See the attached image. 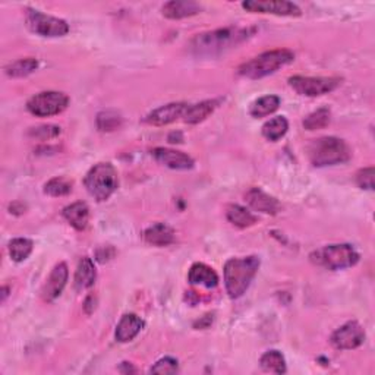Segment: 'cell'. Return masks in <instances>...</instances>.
<instances>
[{"label": "cell", "mask_w": 375, "mask_h": 375, "mask_svg": "<svg viewBox=\"0 0 375 375\" xmlns=\"http://www.w3.org/2000/svg\"><path fill=\"white\" fill-rule=\"evenodd\" d=\"M84 308H85V312L87 314H92V311L96 310V298H94L92 295H90L85 301V305H84Z\"/></svg>", "instance_id": "cell-35"}, {"label": "cell", "mask_w": 375, "mask_h": 375, "mask_svg": "<svg viewBox=\"0 0 375 375\" xmlns=\"http://www.w3.org/2000/svg\"><path fill=\"white\" fill-rule=\"evenodd\" d=\"M69 277V270L68 265L65 263H59L54 265V268L52 270V273L47 278L45 285L43 286L41 290V296L45 302H53L54 299H57L61 296V293L63 292L66 281Z\"/></svg>", "instance_id": "cell-12"}, {"label": "cell", "mask_w": 375, "mask_h": 375, "mask_svg": "<svg viewBox=\"0 0 375 375\" xmlns=\"http://www.w3.org/2000/svg\"><path fill=\"white\" fill-rule=\"evenodd\" d=\"M144 239L150 245L168 246L174 242V230L164 223H154L145 229Z\"/></svg>", "instance_id": "cell-20"}, {"label": "cell", "mask_w": 375, "mask_h": 375, "mask_svg": "<svg viewBox=\"0 0 375 375\" xmlns=\"http://www.w3.org/2000/svg\"><path fill=\"white\" fill-rule=\"evenodd\" d=\"M260 365L265 372L272 374H285L286 372V361L278 350H268L261 356Z\"/></svg>", "instance_id": "cell-25"}, {"label": "cell", "mask_w": 375, "mask_h": 375, "mask_svg": "<svg viewBox=\"0 0 375 375\" xmlns=\"http://www.w3.org/2000/svg\"><path fill=\"white\" fill-rule=\"evenodd\" d=\"M96 278L97 272L96 267H94V263L91 261V258L88 256L81 258L75 273V289L79 292L90 289L94 283H96Z\"/></svg>", "instance_id": "cell-21"}, {"label": "cell", "mask_w": 375, "mask_h": 375, "mask_svg": "<svg viewBox=\"0 0 375 375\" xmlns=\"http://www.w3.org/2000/svg\"><path fill=\"white\" fill-rule=\"evenodd\" d=\"M280 108V99L277 96H265L258 99L252 105H251V116L252 117H265L274 113Z\"/></svg>", "instance_id": "cell-27"}, {"label": "cell", "mask_w": 375, "mask_h": 375, "mask_svg": "<svg viewBox=\"0 0 375 375\" xmlns=\"http://www.w3.org/2000/svg\"><path fill=\"white\" fill-rule=\"evenodd\" d=\"M245 201L248 203V205L255 210L260 211V213L264 214H277L281 205L277 201V199L272 195L265 194L260 188H251V190L245 194Z\"/></svg>", "instance_id": "cell-15"}, {"label": "cell", "mask_w": 375, "mask_h": 375, "mask_svg": "<svg viewBox=\"0 0 375 375\" xmlns=\"http://www.w3.org/2000/svg\"><path fill=\"white\" fill-rule=\"evenodd\" d=\"M295 61V53L287 49L270 50L239 66L238 72L241 77L250 79H260L277 72L278 69Z\"/></svg>", "instance_id": "cell-3"}, {"label": "cell", "mask_w": 375, "mask_h": 375, "mask_svg": "<svg viewBox=\"0 0 375 375\" xmlns=\"http://www.w3.org/2000/svg\"><path fill=\"white\" fill-rule=\"evenodd\" d=\"M72 181L63 176H57L44 185V194L50 196H65L72 192Z\"/></svg>", "instance_id": "cell-29"}, {"label": "cell", "mask_w": 375, "mask_h": 375, "mask_svg": "<svg viewBox=\"0 0 375 375\" xmlns=\"http://www.w3.org/2000/svg\"><path fill=\"white\" fill-rule=\"evenodd\" d=\"M188 280L194 286H203L207 289H214L219 285L217 273L204 263H196L190 268Z\"/></svg>", "instance_id": "cell-18"}, {"label": "cell", "mask_w": 375, "mask_h": 375, "mask_svg": "<svg viewBox=\"0 0 375 375\" xmlns=\"http://www.w3.org/2000/svg\"><path fill=\"white\" fill-rule=\"evenodd\" d=\"M310 258L314 264L332 270V272H337V270L356 265L359 261V254L349 243H337L323 246V248L314 251Z\"/></svg>", "instance_id": "cell-5"}, {"label": "cell", "mask_w": 375, "mask_h": 375, "mask_svg": "<svg viewBox=\"0 0 375 375\" xmlns=\"http://www.w3.org/2000/svg\"><path fill=\"white\" fill-rule=\"evenodd\" d=\"M122 125V116L116 110H104L97 114V128L101 132H112Z\"/></svg>", "instance_id": "cell-30"}, {"label": "cell", "mask_w": 375, "mask_h": 375, "mask_svg": "<svg viewBox=\"0 0 375 375\" xmlns=\"http://www.w3.org/2000/svg\"><path fill=\"white\" fill-rule=\"evenodd\" d=\"M26 22L31 32L39 34L41 37H63L69 32V26L66 21L45 15L40 10L28 9Z\"/></svg>", "instance_id": "cell-8"}, {"label": "cell", "mask_w": 375, "mask_h": 375, "mask_svg": "<svg viewBox=\"0 0 375 375\" xmlns=\"http://www.w3.org/2000/svg\"><path fill=\"white\" fill-rule=\"evenodd\" d=\"M34 248V243L31 239L27 238H17L9 242V255L15 263L26 261L31 255Z\"/></svg>", "instance_id": "cell-28"}, {"label": "cell", "mask_w": 375, "mask_h": 375, "mask_svg": "<svg viewBox=\"0 0 375 375\" xmlns=\"http://www.w3.org/2000/svg\"><path fill=\"white\" fill-rule=\"evenodd\" d=\"M59 134H61V128L56 126V125H41L37 128H31L30 132H28L30 136L39 138L41 141L56 138Z\"/></svg>", "instance_id": "cell-32"}, {"label": "cell", "mask_w": 375, "mask_h": 375, "mask_svg": "<svg viewBox=\"0 0 375 375\" xmlns=\"http://www.w3.org/2000/svg\"><path fill=\"white\" fill-rule=\"evenodd\" d=\"M63 217L77 230H84L90 221V208L85 203H74L63 208Z\"/></svg>", "instance_id": "cell-19"}, {"label": "cell", "mask_w": 375, "mask_h": 375, "mask_svg": "<svg viewBox=\"0 0 375 375\" xmlns=\"http://www.w3.org/2000/svg\"><path fill=\"white\" fill-rule=\"evenodd\" d=\"M144 328V321L135 314H125L116 327L114 337L117 342L128 343L134 340Z\"/></svg>", "instance_id": "cell-17"}, {"label": "cell", "mask_w": 375, "mask_h": 375, "mask_svg": "<svg viewBox=\"0 0 375 375\" xmlns=\"http://www.w3.org/2000/svg\"><path fill=\"white\" fill-rule=\"evenodd\" d=\"M242 8L252 14H272L277 17H301L302 10L298 5L286 0H248Z\"/></svg>", "instance_id": "cell-10"}, {"label": "cell", "mask_w": 375, "mask_h": 375, "mask_svg": "<svg viewBox=\"0 0 375 375\" xmlns=\"http://www.w3.org/2000/svg\"><path fill=\"white\" fill-rule=\"evenodd\" d=\"M248 28H221L198 34L191 41V50L198 56H214L238 45L250 37Z\"/></svg>", "instance_id": "cell-1"}, {"label": "cell", "mask_w": 375, "mask_h": 375, "mask_svg": "<svg viewBox=\"0 0 375 375\" xmlns=\"http://www.w3.org/2000/svg\"><path fill=\"white\" fill-rule=\"evenodd\" d=\"M365 340V332L358 321H349L333 333L332 343L336 349L350 350L359 347Z\"/></svg>", "instance_id": "cell-11"}, {"label": "cell", "mask_w": 375, "mask_h": 375, "mask_svg": "<svg viewBox=\"0 0 375 375\" xmlns=\"http://www.w3.org/2000/svg\"><path fill=\"white\" fill-rule=\"evenodd\" d=\"M152 157L156 159L163 166L173 170H190L194 168V160L191 156L185 154L182 151H176L170 148H154Z\"/></svg>", "instance_id": "cell-14"}, {"label": "cell", "mask_w": 375, "mask_h": 375, "mask_svg": "<svg viewBox=\"0 0 375 375\" xmlns=\"http://www.w3.org/2000/svg\"><path fill=\"white\" fill-rule=\"evenodd\" d=\"M226 217L233 226H236L239 229L251 227L256 223V217L251 213V211L238 204H232L227 207Z\"/></svg>", "instance_id": "cell-23"}, {"label": "cell", "mask_w": 375, "mask_h": 375, "mask_svg": "<svg viewBox=\"0 0 375 375\" xmlns=\"http://www.w3.org/2000/svg\"><path fill=\"white\" fill-rule=\"evenodd\" d=\"M186 103H169L166 105H161V108L152 110L150 114H147L145 122L152 126H166L173 122H176L179 117H183L186 109Z\"/></svg>", "instance_id": "cell-13"}, {"label": "cell", "mask_w": 375, "mask_h": 375, "mask_svg": "<svg viewBox=\"0 0 375 375\" xmlns=\"http://www.w3.org/2000/svg\"><path fill=\"white\" fill-rule=\"evenodd\" d=\"M289 129V122L285 116H277L270 119L268 122L264 123L263 126V135L268 141H278L280 138H283Z\"/></svg>", "instance_id": "cell-24"}, {"label": "cell", "mask_w": 375, "mask_h": 375, "mask_svg": "<svg viewBox=\"0 0 375 375\" xmlns=\"http://www.w3.org/2000/svg\"><path fill=\"white\" fill-rule=\"evenodd\" d=\"M340 84H342V79L336 77H292L289 78V85L295 90L301 96L307 97H318L324 96L334 91Z\"/></svg>", "instance_id": "cell-9"}, {"label": "cell", "mask_w": 375, "mask_h": 375, "mask_svg": "<svg viewBox=\"0 0 375 375\" xmlns=\"http://www.w3.org/2000/svg\"><path fill=\"white\" fill-rule=\"evenodd\" d=\"M8 290H9V287H6V286L2 289V292H3V301H5L6 296H8Z\"/></svg>", "instance_id": "cell-36"}, {"label": "cell", "mask_w": 375, "mask_h": 375, "mask_svg": "<svg viewBox=\"0 0 375 375\" xmlns=\"http://www.w3.org/2000/svg\"><path fill=\"white\" fill-rule=\"evenodd\" d=\"M150 372L154 374H176L178 372V361L173 358H163L151 367Z\"/></svg>", "instance_id": "cell-33"}, {"label": "cell", "mask_w": 375, "mask_h": 375, "mask_svg": "<svg viewBox=\"0 0 375 375\" xmlns=\"http://www.w3.org/2000/svg\"><path fill=\"white\" fill-rule=\"evenodd\" d=\"M308 157L315 168H325L346 163L352 157V151L343 139L323 136L308 145Z\"/></svg>", "instance_id": "cell-4"}, {"label": "cell", "mask_w": 375, "mask_h": 375, "mask_svg": "<svg viewBox=\"0 0 375 375\" xmlns=\"http://www.w3.org/2000/svg\"><path fill=\"white\" fill-rule=\"evenodd\" d=\"M84 185L88 194L99 203L109 199L119 186L117 172L110 163H99L87 173Z\"/></svg>", "instance_id": "cell-6"}, {"label": "cell", "mask_w": 375, "mask_h": 375, "mask_svg": "<svg viewBox=\"0 0 375 375\" xmlns=\"http://www.w3.org/2000/svg\"><path fill=\"white\" fill-rule=\"evenodd\" d=\"M37 68H39L37 59L26 57V59H19V61L8 65L5 72L10 78H23V77L32 74Z\"/></svg>", "instance_id": "cell-26"}, {"label": "cell", "mask_w": 375, "mask_h": 375, "mask_svg": "<svg viewBox=\"0 0 375 375\" xmlns=\"http://www.w3.org/2000/svg\"><path fill=\"white\" fill-rule=\"evenodd\" d=\"M68 105L69 97L65 92L43 91L28 100L27 109L31 114L37 117H50L66 110Z\"/></svg>", "instance_id": "cell-7"}, {"label": "cell", "mask_w": 375, "mask_h": 375, "mask_svg": "<svg viewBox=\"0 0 375 375\" xmlns=\"http://www.w3.org/2000/svg\"><path fill=\"white\" fill-rule=\"evenodd\" d=\"M374 168H367L362 169L356 173V183L362 188V190H368L372 191L374 190Z\"/></svg>", "instance_id": "cell-34"}, {"label": "cell", "mask_w": 375, "mask_h": 375, "mask_svg": "<svg viewBox=\"0 0 375 375\" xmlns=\"http://www.w3.org/2000/svg\"><path fill=\"white\" fill-rule=\"evenodd\" d=\"M258 268H260V258L255 255L230 258L225 264V286L232 299L241 298L248 290Z\"/></svg>", "instance_id": "cell-2"}, {"label": "cell", "mask_w": 375, "mask_h": 375, "mask_svg": "<svg viewBox=\"0 0 375 375\" xmlns=\"http://www.w3.org/2000/svg\"><path fill=\"white\" fill-rule=\"evenodd\" d=\"M219 103H220L219 100H205L198 104H192V105L190 104L183 114V121L191 125H196L199 122L205 121L207 117L217 109Z\"/></svg>", "instance_id": "cell-22"}, {"label": "cell", "mask_w": 375, "mask_h": 375, "mask_svg": "<svg viewBox=\"0 0 375 375\" xmlns=\"http://www.w3.org/2000/svg\"><path fill=\"white\" fill-rule=\"evenodd\" d=\"M330 121H332L330 110L323 108L305 117L303 128L308 129V131H316V129L325 128L328 123H330Z\"/></svg>", "instance_id": "cell-31"}, {"label": "cell", "mask_w": 375, "mask_h": 375, "mask_svg": "<svg viewBox=\"0 0 375 375\" xmlns=\"http://www.w3.org/2000/svg\"><path fill=\"white\" fill-rule=\"evenodd\" d=\"M161 12L169 19H183L199 14L201 5L192 2V0H172V2L163 5Z\"/></svg>", "instance_id": "cell-16"}]
</instances>
